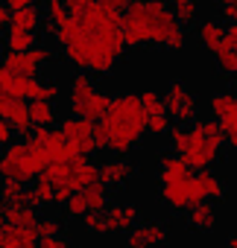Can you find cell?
<instances>
[{"mask_svg":"<svg viewBox=\"0 0 237 248\" xmlns=\"http://www.w3.org/2000/svg\"><path fill=\"white\" fill-rule=\"evenodd\" d=\"M53 38L62 47L65 62L91 76H108L126 53L123 18L100 3L70 15L53 30Z\"/></svg>","mask_w":237,"mask_h":248,"instance_id":"obj_1","label":"cell"},{"mask_svg":"<svg viewBox=\"0 0 237 248\" xmlns=\"http://www.w3.org/2000/svg\"><path fill=\"white\" fill-rule=\"evenodd\" d=\"M126 47H161L170 53L185 50V27L164 0H135L123 12Z\"/></svg>","mask_w":237,"mask_h":248,"instance_id":"obj_2","label":"cell"},{"mask_svg":"<svg viewBox=\"0 0 237 248\" xmlns=\"http://www.w3.org/2000/svg\"><path fill=\"white\" fill-rule=\"evenodd\" d=\"M97 149L111 152V155H129L138 149L147 138V114L141 105V93H117L111 96V105L102 120H97L94 126Z\"/></svg>","mask_w":237,"mask_h":248,"instance_id":"obj_3","label":"cell"},{"mask_svg":"<svg viewBox=\"0 0 237 248\" xmlns=\"http://www.w3.org/2000/svg\"><path fill=\"white\" fill-rule=\"evenodd\" d=\"M47 167H50V161H47L44 149L38 146V140L33 135L21 138V140H12L3 152H0V181L30 184Z\"/></svg>","mask_w":237,"mask_h":248,"instance_id":"obj_4","label":"cell"},{"mask_svg":"<svg viewBox=\"0 0 237 248\" xmlns=\"http://www.w3.org/2000/svg\"><path fill=\"white\" fill-rule=\"evenodd\" d=\"M222 146H225V132L220 126V120L199 117L190 123V140H187V149L182 152V158L190 170H211L220 161Z\"/></svg>","mask_w":237,"mask_h":248,"instance_id":"obj_5","label":"cell"},{"mask_svg":"<svg viewBox=\"0 0 237 248\" xmlns=\"http://www.w3.org/2000/svg\"><path fill=\"white\" fill-rule=\"evenodd\" d=\"M44 175L53 181V187H56V196H53V204H68V199L76 193V190H82V187H88V184H94L97 181V164L94 161H88V158H70V161H56V164H50L47 170H44Z\"/></svg>","mask_w":237,"mask_h":248,"instance_id":"obj_6","label":"cell"},{"mask_svg":"<svg viewBox=\"0 0 237 248\" xmlns=\"http://www.w3.org/2000/svg\"><path fill=\"white\" fill-rule=\"evenodd\" d=\"M111 105V96L102 93L97 85H94V76L91 73H82L76 70L73 79H70V93H68V108H70V117H82V120H102L105 111Z\"/></svg>","mask_w":237,"mask_h":248,"instance_id":"obj_7","label":"cell"},{"mask_svg":"<svg viewBox=\"0 0 237 248\" xmlns=\"http://www.w3.org/2000/svg\"><path fill=\"white\" fill-rule=\"evenodd\" d=\"M164 105H167V114L176 126H187V123L199 120V99L196 93L187 88V82L182 79H173L164 91Z\"/></svg>","mask_w":237,"mask_h":248,"instance_id":"obj_8","label":"cell"},{"mask_svg":"<svg viewBox=\"0 0 237 248\" xmlns=\"http://www.w3.org/2000/svg\"><path fill=\"white\" fill-rule=\"evenodd\" d=\"M105 210H108V187L102 181H94V184L76 190L65 204V213L70 219H82L88 213H105Z\"/></svg>","mask_w":237,"mask_h":248,"instance_id":"obj_9","label":"cell"},{"mask_svg":"<svg viewBox=\"0 0 237 248\" xmlns=\"http://www.w3.org/2000/svg\"><path fill=\"white\" fill-rule=\"evenodd\" d=\"M94 126H97V123L82 120V117H65V120L59 123V132L65 135L68 146H70L79 158H88V155H94V152H97Z\"/></svg>","mask_w":237,"mask_h":248,"instance_id":"obj_10","label":"cell"},{"mask_svg":"<svg viewBox=\"0 0 237 248\" xmlns=\"http://www.w3.org/2000/svg\"><path fill=\"white\" fill-rule=\"evenodd\" d=\"M158 196H161V202H164L170 210H179V213L196 207L199 202H205L193 178H187V181H173V184H161Z\"/></svg>","mask_w":237,"mask_h":248,"instance_id":"obj_11","label":"cell"},{"mask_svg":"<svg viewBox=\"0 0 237 248\" xmlns=\"http://www.w3.org/2000/svg\"><path fill=\"white\" fill-rule=\"evenodd\" d=\"M141 105H144V114H147V135H167L173 120L167 114L164 96H158V91L147 88L141 93Z\"/></svg>","mask_w":237,"mask_h":248,"instance_id":"obj_12","label":"cell"},{"mask_svg":"<svg viewBox=\"0 0 237 248\" xmlns=\"http://www.w3.org/2000/svg\"><path fill=\"white\" fill-rule=\"evenodd\" d=\"M33 138H35V140H38V146L44 149V155H47V161H50V164L76 158V152L68 146V140H65V135H62L59 129H35V132H33Z\"/></svg>","mask_w":237,"mask_h":248,"instance_id":"obj_13","label":"cell"},{"mask_svg":"<svg viewBox=\"0 0 237 248\" xmlns=\"http://www.w3.org/2000/svg\"><path fill=\"white\" fill-rule=\"evenodd\" d=\"M132 175H135V170H132V164H129L126 158H111V161L97 164V181H102L108 190H111V187L129 184Z\"/></svg>","mask_w":237,"mask_h":248,"instance_id":"obj_14","label":"cell"},{"mask_svg":"<svg viewBox=\"0 0 237 248\" xmlns=\"http://www.w3.org/2000/svg\"><path fill=\"white\" fill-rule=\"evenodd\" d=\"M105 222H108V233H129L138 225V204H132V202L108 204Z\"/></svg>","mask_w":237,"mask_h":248,"instance_id":"obj_15","label":"cell"},{"mask_svg":"<svg viewBox=\"0 0 237 248\" xmlns=\"http://www.w3.org/2000/svg\"><path fill=\"white\" fill-rule=\"evenodd\" d=\"M170 239V233H167V225L164 222H138L132 231H129V242H141V245H147V248H161L164 242Z\"/></svg>","mask_w":237,"mask_h":248,"instance_id":"obj_16","label":"cell"},{"mask_svg":"<svg viewBox=\"0 0 237 248\" xmlns=\"http://www.w3.org/2000/svg\"><path fill=\"white\" fill-rule=\"evenodd\" d=\"M187 178H193V170L185 164V158H182V155L167 152V155H161V158H158V181H161V184L187 181Z\"/></svg>","mask_w":237,"mask_h":248,"instance_id":"obj_17","label":"cell"},{"mask_svg":"<svg viewBox=\"0 0 237 248\" xmlns=\"http://www.w3.org/2000/svg\"><path fill=\"white\" fill-rule=\"evenodd\" d=\"M196 38H199V44H202L205 50L217 53V50L228 41V30H225L222 21H217V18H205V21L196 24Z\"/></svg>","mask_w":237,"mask_h":248,"instance_id":"obj_18","label":"cell"},{"mask_svg":"<svg viewBox=\"0 0 237 248\" xmlns=\"http://www.w3.org/2000/svg\"><path fill=\"white\" fill-rule=\"evenodd\" d=\"M38 245L35 228H18V225H0V248H33Z\"/></svg>","mask_w":237,"mask_h":248,"instance_id":"obj_19","label":"cell"},{"mask_svg":"<svg viewBox=\"0 0 237 248\" xmlns=\"http://www.w3.org/2000/svg\"><path fill=\"white\" fill-rule=\"evenodd\" d=\"M3 120H6L9 126L15 129V135H18V138H30V135L35 132L33 117H30V102H27V99H15V102L6 108Z\"/></svg>","mask_w":237,"mask_h":248,"instance_id":"obj_20","label":"cell"},{"mask_svg":"<svg viewBox=\"0 0 237 248\" xmlns=\"http://www.w3.org/2000/svg\"><path fill=\"white\" fill-rule=\"evenodd\" d=\"M53 196H56V187H53V181L41 172L30 187H27V196H24V204H30V207H47V204H53Z\"/></svg>","mask_w":237,"mask_h":248,"instance_id":"obj_21","label":"cell"},{"mask_svg":"<svg viewBox=\"0 0 237 248\" xmlns=\"http://www.w3.org/2000/svg\"><path fill=\"white\" fill-rule=\"evenodd\" d=\"M193 181H196V187H199V193H202L205 202H220V199L225 196L222 178H220L217 172H211V170H199V172L193 175Z\"/></svg>","mask_w":237,"mask_h":248,"instance_id":"obj_22","label":"cell"},{"mask_svg":"<svg viewBox=\"0 0 237 248\" xmlns=\"http://www.w3.org/2000/svg\"><path fill=\"white\" fill-rule=\"evenodd\" d=\"M187 225L193 228V231H214L217 228V207H214V202H199L196 207H190L187 210Z\"/></svg>","mask_w":237,"mask_h":248,"instance_id":"obj_23","label":"cell"},{"mask_svg":"<svg viewBox=\"0 0 237 248\" xmlns=\"http://www.w3.org/2000/svg\"><path fill=\"white\" fill-rule=\"evenodd\" d=\"M30 117H33V126L35 129H53L59 111L56 102H44V99H30Z\"/></svg>","mask_w":237,"mask_h":248,"instance_id":"obj_24","label":"cell"},{"mask_svg":"<svg viewBox=\"0 0 237 248\" xmlns=\"http://www.w3.org/2000/svg\"><path fill=\"white\" fill-rule=\"evenodd\" d=\"M208 108H211V117L214 120H225L231 114H237V93L231 91H217L208 96Z\"/></svg>","mask_w":237,"mask_h":248,"instance_id":"obj_25","label":"cell"},{"mask_svg":"<svg viewBox=\"0 0 237 248\" xmlns=\"http://www.w3.org/2000/svg\"><path fill=\"white\" fill-rule=\"evenodd\" d=\"M3 67L12 70V73L30 76V79H38V73H41V67L30 59V53H9V50H6V56H3Z\"/></svg>","mask_w":237,"mask_h":248,"instance_id":"obj_26","label":"cell"},{"mask_svg":"<svg viewBox=\"0 0 237 248\" xmlns=\"http://www.w3.org/2000/svg\"><path fill=\"white\" fill-rule=\"evenodd\" d=\"M6 225H18V228H35L38 225V210L30 207V204H6V213H3Z\"/></svg>","mask_w":237,"mask_h":248,"instance_id":"obj_27","label":"cell"},{"mask_svg":"<svg viewBox=\"0 0 237 248\" xmlns=\"http://www.w3.org/2000/svg\"><path fill=\"white\" fill-rule=\"evenodd\" d=\"M3 44H6L9 53H27V50H33V47H38V38H35V32H27V30H15V27H9Z\"/></svg>","mask_w":237,"mask_h":248,"instance_id":"obj_28","label":"cell"},{"mask_svg":"<svg viewBox=\"0 0 237 248\" xmlns=\"http://www.w3.org/2000/svg\"><path fill=\"white\" fill-rule=\"evenodd\" d=\"M41 9H35V6H30V9H18V12H12V21H9V27H15V30H27V32H35L38 27H41Z\"/></svg>","mask_w":237,"mask_h":248,"instance_id":"obj_29","label":"cell"},{"mask_svg":"<svg viewBox=\"0 0 237 248\" xmlns=\"http://www.w3.org/2000/svg\"><path fill=\"white\" fill-rule=\"evenodd\" d=\"M170 9L182 21V27L199 24V0H170Z\"/></svg>","mask_w":237,"mask_h":248,"instance_id":"obj_30","label":"cell"},{"mask_svg":"<svg viewBox=\"0 0 237 248\" xmlns=\"http://www.w3.org/2000/svg\"><path fill=\"white\" fill-rule=\"evenodd\" d=\"M44 18H47V30H50V32H53L59 24H65V21L70 18L65 0H44Z\"/></svg>","mask_w":237,"mask_h":248,"instance_id":"obj_31","label":"cell"},{"mask_svg":"<svg viewBox=\"0 0 237 248\" xmlns=\"http://www.w3.org/2000/svg\"><path fill=\"white\" fill-rule=\"evenodd\" d=\"M214 59H217L220 73H225V76H237V50H234L228 41L214 53Z\"/></svg>","mask_w":237,"mask_h":248,"instance_id":"obj_32","label":"cell"},{"mask_svg":"<svg viewBox=\"0 0 237 248\" xmlns=\"http://www.w3.org/2000/svg\"><path fill=\"white\" fill-rule=\"evenodd\" d=\"M187 140H190V126H170V132H167L170 152L182 155V152L187 149Z\"/></svg>","mask_w":237,"mask_h":248,"instance_id":"obj_33","label":"cell"},{"mask_svg":"<svg viewBox=\"0 0 237 248\" xmlns=\"http://www.w3.org/2000/svg\"><path fill=\"white\" fill-rule=\"evenodd\" d=\"M24 196H27V184L0 181V199H3L6 204H24Z\"/></svg>","mask_w":237,"mask_h":248,"instance_id":"obj_34","label":"cell"},{"mask_svg":"<svg viewBox=\"0 0 237 248\" xmlns=\"http://www.w3.org/2000/svg\"><path fill=\"white\" fill-rule=\"evenodd\" d=\"M62 219L59 216H53V213H47V216H41L38 219V225H35V231H38V239H50V236H62Z\"/></svg>","mask_w":237,"mask_h":248,"instance_id":"obj_35","label":"cell"},{"mask_svg":"<svg viewBox=\"0 0 237 248\" xmlns=\"http://www.w3.org/2000/svg\"><path fill=\"white\" fill-rule=\"evenodd\" d=\"M82 225H85L88 233H97V236H105V233H108L105 213H88V216H82Z\"/></svg>","mask_w":237,"mask_h":248,"instance_id":"obj_36","label":"cell"},{"mask_svg":"<svg viewBox=\"0 0 237 248\" xmlns=\"http://www.w3.org/2000/svg\"><path fill=\"white\" fill-rule=\"evenodd\" d=\"M220 126H222V132H225V143L237 152V114H231V117L220 120Z\"/></svg>","mask_w":237,"mask_h":248,"instance_id":"obj_37","label":"cell"},{"mask_svg":"<svg viewBox=\"0 0 237 248\" xmlns=\"http://www.w3.org/2000/svg\"><path fill=\"white\" fill-rule=\"evenodd\" d=\"M27 53H30V59H33L41 70L53 62V50H50V47H44V44H38V47H33V50H27Z\"/></svg>","mask_w":237,"mask_h":248,"instance_id":"obj_38","label":"cell"},{"mask_svg":"<svg viewBox=\"0 0 237 248\" xmlns=\"http://www.w3.org/2000/svg\"><path fill=\"white\" fill-rule=\"evenodd\" d=\"M59 96H62V88H59L56 82H50V79H47V82H41V85H38V96H35V99H44V102H56Z\"/></svg>","mask_w":237,"mask_h":248,"instance_id":"obj_39","label":"cell"},{"mask_svg":"<svg viewBox=\"0 0 237 248\" xmlns=\"http://www.w3.org/2000/svg\"><path fill=\"white\" fill-rule=\"evenodd\" d=\"M12 140H15V129L9 126V123H6L3 117H0V149H6Z\"/></svg>","mask_w":237,"mask_h":248,"instance_id":"obj_40","label":"cell"},{"mask_svg":"<svg viewBox=\"0 0 237 248\" xmlns=\"http://www.w3.org/2000/svg\"><path fill=\"white\" fill-rule=\"evenodd\" d=\"M217 6H220V15L225 21H234L237 18V0H217Z\"/></svg>","mask_w":237,"mask_h":248,"instance_id":"obj_41","label":"cell"},{"mask_svg":"<svg viewBox=\"0 0 237 248\" xmlns=\"http://www.w3.org/2000/svg\"><path fill=\"white\" fill-rule=\"evenodd\" d=\"M97 3H100L102 9H108V12L123 15V12H126V6H129V0H97Z\"/></svg>","mask_w":237,"mask_h":248,"instance_id":"obj_42","label":"cell"},{"mask_svg":"<svg viewBox=\"0 0 237 248\" xmlns=\"http://www.w3.org/2000/svg\"><path fill=\"white\" fill-rule=\"evenodd\" d=\"M35 248H68V242H65V236H50V239H38Z\"/></svg>","mask_w":237,"mask_h":248,"instance_id":"obj_43","label":"cell"},{"mask_svg":"<svg viewBox=\"0 0 237 248\" xmlns=\"http://www.w3.org/2000/svg\"><path fill=\"white\" fill-rule=\"evenodd\" d=\"M3 3L9 6V12H18V9H30V6H35L38 0H3Z\"/></svg>","mask_w":237,"mask_h":248,"instance_id":"obj_44","label":"cell"},{"mask_svg":"<svg viewBox=\"0 0 237 248\" xmlns=\"http://www.w3.org/2000/svg\"><path fill=\"white\" fill-rule=\"evenodd\" d=\"M9 21H12V12H9V6H6V3H0V32H3V30H9Z\"/></svg>","mask_w":237,"mask_h":248,"instance_id":"obj_45","label":"cell"},{"mask_svg":"<svg viewBox=\"0 0 237 248\" xmlns=\"http://www.w3.org/2000/svg\"><path fill=\"white\" fill-rule=\"evenodd\" d=\"M228 44L237 50V18L231 21V27H228Z\"/></svg>","mask_w":237,"mask_h":248,"instance_id":"obj_46","label":"cell"},{"mask_svg":"<svg viewBox=\"0 0 237 248\" xmlns=\"http://www.w3.org/2000/svg\"><path fill=\"white\" fill-rule=\"evenodd\" d=\"M225 248H237V233H231V236L225 239Z\"/></svg>","mask_w":237,"mask_h":248,"instance_id":"obj_47","label":"cell"},{"mask_svg":"<svg viewBox=\"0 0 237 248\" xmlns=\"http://www.w3.org/2000/svg\"><path fill=\"white\" fill-rule=\"evenodd\" d=\"M3 213H6V202H3V199H0V225H3V222H6V219H3Z\"/></svg>","mask_w":237,"mask_h":248,"instance_id":"obj_48","label":"cell"},{"mask_svg":"<svg viewBox=\"0 0 237 248\" xmlns=\"http://www.w3.org/2000/svg\"><path fill=\"white\" fill-rule=\"evenodd\" d=\"M123 248H147V245H141V242H126Z\"/></svg>","mask_w":237,"mask_h":248,"instance_id":"obj_49","label":"cell"},{"mask_svg":"<svg viewBox=\"0 0 237 248\" xmlns=\"http://www.w3.org/2000/svg\"><path fill=\"white\" fill-rule=\"evenodd\" d=\"M231 93H237V76H231Z\"/></svg>","mask_w":237,"mask_h":248,"instance_id":"obj_50","label":"cell"},{"mask_svg":"<svg viewBox=\"0 0 237 248\" xmlns=\"http://www.w3.org/2000/svg\"><path fill=\"white\" fill-rule=\"evenodd\" d=\"M0 70H3V59H0Z\"/></svg>","mask_w":237,"mask_h":248,"instance_id":"obj_51","label":"cell"},{"mask_svg":"<svg viewBox=\"0 0 237 248\" xmlns=\"http://www.w3.org/2000/svg\"><path fill=\"white\" fill-rule=\"evenodd\" d=\"M68 248H79V245H68Z\"/></svg>","mask_w":237,"mask_h":248,"instance_id":"obj_52","label":"cell"},{"mask_svg":"<svg viewBox=\"0 0 237 248\" xmlns=\"http://www.w3.org/2000/svg\"><path fill=\"white\" fill-rule=\"evenodd\" d=\"M129 3H135V0H129Z\"/></svg>","mask_w":237,"mask_h":248,"instance_id":"obj_53","label":"cell"},{"mask_svg":"<svg viewBox=\"0 0 237 248\" xmlns=\"http://www.w3.org/2000/svg\"><path fill=\"white\" fill-rule=\"evenodd\" d=\"M0 3H3V0H0Z\"/></svg>","mask_w":237,"mask_h":248,"instance_id":"obj_54","label":"cell"}]
</instances>
